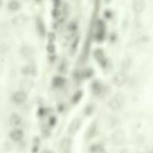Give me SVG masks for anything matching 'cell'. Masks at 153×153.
<instances>
[{
  "instance_id": "obj_10",
  "label": "cell",
  "mask_w": 153,
  "mask_h": 153,
  "mask_svg": "<svg viewBox=\"0 0 153 153\" xmlns=\"http://www.w3.org/2000/svg\"><path fill=\"white\" fill-rule=\"evenodd\" d=\"M36 28H37V30L39 32V34L40 36H44L46 34V29H45V25L42 22V20L40 19L39 17H37L36 19Z\"/></svg>"
},
{
  "instance_id": "obj_18",
  "label": "cell",
  "mask_w": 153,
  "mask_h": 153,
  "mask_svg": "<svg viewBox=\"0 0 153 153\" xmlns=\"http://www.w3.org/2000/svg\"><path fill=\"white\" fill-rule=\"evenodd\" d=\"M94 56H95V59H97L98 61H100V59H104V54L102 51H100V49H98V50H96L94 52Z\"/></svg>"
},
{
  "instance_id": "obj_1",
  "label": "cell",
  "mask_w": 153,
  "mask_h": 153,
  "mask_svg": "<svg viewBox=\"0 0 153 153\" xmlns=\"http://www.w3.org/2000/svg\"><path fill=\"white\" fill-rule=\"evenodd\" d=\"M125 101V96L122 93H117L114 95L108 101V107L114 111L119 110L122 108Z\"/></svg>"
},
{
  "instance_id": "obj_15",
  "label": "cell",
  "mask_w": 153,
  "mask_h": 153,
  "mask_svg": "<svg viewBox=\"0 0 153 153\" xmlns=\"http://www.w3.org/2000/svg\"><path fill=\"white\" fill-rule=\"evenodd\" d=\"M103 90V86L99 82H95L92 85V91L95 94H100Z\"/></svg>"
},
{
  "instance_id": "obj_9",
  "label": "cell",
  "mask_w": 153,
  "mask_h": 153,
  "mask_svg": "<svg viewBox=\"0 0 153 153\" xmlns=\"http://www.w3.org/2000/svg\"><path fill=\"white\" fill-rule=\"evenodd\" d=\"M97 133H98V124H97V122H93L88 128L86 137L88 139H91L97 135Z\"/></svg>"
},
{
  "instance_id": "obj_22",
  "label": "cell",
  "mask_w": 153,
  "mask_h": 153,
  "mask_svg": "<svg viewBox=\"0 0 153 153\" xmlns=\"http://www.w3.org/2000/svg\"><path fill=\"white\" fill-rule=\"evenodd\" d=\"M1 5H2V0H0V7H1Z\"/></svg>"
},
{
  "instance_id": "obj_14",
  "label": "cell",
  "mask_w": 153,
  "mask_h": 153,
  "mask_svg": "<svg viewBox=\"0 0 153 153\" xmlns=\"http://www.w3.org/2000/svg\"><path fill=\"white\" fill-rule=\"evenodd\" d=\"M21 4L17 0H11V1L8 3V9L11 11H17L20 9Z\"/></svg>"
},
{
  "instance_id": "obj_12",
  "label": "cell",
  "mask_w": 153,
  "mask_h": 153,
  "mask_svg": "<svg viewBox=\"0 0 153 153\" xmlns=\"http://www.w3.org/2000/svg\"><path fill=\"white\" fill-rule=\"evenodd\" d=\"M9 122L13 127H18L22 124V117L18 114H13L10 117Z\"/></svg>"
},
{
  "instance_id": "obj_7",
  "label": "cell",
  "mask_w": 153,
  "mask_h": 153,
  "mask_svg": "<svg viewBox=\"0 0 153 153\" xmlns=\"http://www.w3.org/2000/svg\"><path fill=\"white\" fill-rule=\"evenodd\" d=\"M72 147V140L70 138H64L60 142V150L63 153H70Z\"/></svg>"
},
{
  "instance_id": "obj_3",
  "label": "cell",
  "mask_w": 153,
  "mask_h": 153,
  "mask_svg": "<svg viewBox=\"0 0 153 153\" xmlns=\"http://www.w3.org/2000/svg\"><path fill=\"white\" fill-rule=\"evenodd\" d=\"M28 99L27 93L24 91H18L13 94L12 97V100L14 103H15L16 105H22L26 102Z\"/></svg>"
},
{
  "instance_id": "obj_11",
  "label": "cell",
  "mask_w": 153,
  "mask_h": 153,
  "mask_svg": "<svg viewBox=\"0 0 153 153\" xmlns=\"http://www.w3.org/2000/svg\"><path fill=\"white\" fill-rule=\"evenodd\" d=\"M22 72L24 75H34L36 74V67L33 64H28L22 69Z\"/></svg>"
},
{
  "instance_id": "obj_8",
  "label": "cell",
  "mask_w": 153,
  "mask_h": 153,
  "mask_svg": "<svg viewBox=\"0 0 153 153\" xmlns=\"http://www.w3.org/2000/svg\"><path fill=\"white\" fill-rule=\"evenodd\" d=\"M113 82L116 86H123L125 82H126V75L124 74V72H118L116 74L114 78H113Z\"/></svg>"
},
{
  "instance_id": "obj_20",
  "label": "cell",
  "mask_w": 153,
  "mask_h": 153,
  "mask_svg": "<svg viewBox=\"0 0 153 153\" xmlns=\"http://www.w3.org/2000/svg\"><path fill=\"white\" fill-rule=\"evenodd\" d=\"M81 97H82V93L81 92H76L74 96V98H72V102L74 103H76L79 101V100L81 99Z\"/></svg>"
},
{
  "instance_id": "obj_5",
  "label": "cell",
  "mask_w": 153,
  "mask_h": 153,
  "mask_svg": "<svg viewBox=\"0 0 153 153\" xmlns=\"http://www.w3.org/2000/svg\"><path fill=\"white\" fill-rule=\"evenodd\" d=\"M81 125H82V120H81L79 117L74 118V119L72 120V122L70 123V125H69V126H68V129H67L68 133L71 134V135L75 134V133L79 131V129H80V127H81Z\"/></svg>"
},
{
  "instance_id": "obj_13",
  "label": "cell",
  "mask_w": 153,
  "mask_h": 153,
  "mask_svg": "<svg viewBox=\"0 0 153 153\" xmlns=\"http://www.w3.org/2000/svg\"><path fill=\"white\" fill-rule=\"evenodd\" d=\"M54 87L56 88H61L66 83V79L61 77V76H56L53 79V82H52Z\"/></svg>"
},
{
  "instance_id": "obj_16",
  "label": "cell",
  "mask_w": 153,
  "mask_h": 153,
  "mask_svg": "<svg viewBox=\"0 0 153 153\" xmlns=\"http://www.w3.org/2000/svg\"><path fill=\"white\" fill-rule=\"evenodd\" d=\"M25 22V17L24 16H17L13 20V23L15 26H22V24Z\"/></svg>"
},
{
  "instance_id": "obj_23",
  "label": "cell",
  "mask_w": 153,
  "mask_h": 153,
  "mask_svg": "<svg viewBox=\"0 0 153 153\" xmlns=\"http://www.w3.org/2000/svg\"><path fill=\"white\" fill-rule=\"evenodd\" d=\"M37 1H38V2H39V1H40V0H37Z\"/></svg>"
},
{
  "instance_id": "obj_24",
  "label": "cell",
  "mask_w": 153,
  "mask_h": 153,
  "mask_svg": "<svg viewBox=\"0 0 153 153\" xmlns=\"http://www.w3.org/2000/svg\"><path fill=\"white\" fill-rule=\"evenodd\" d=\"M47 153H51V152H47Z\"/></svg>"
},
{
  "instance_id": "obj_21",
  "label": "cell",
  "mask_w": 153,
  "mask_h": 153,
  "mask_svg": "<svg viewBox=\"0 0 153 153\" xmlns=\"http://www.w3.org/2000/svg\"><path fill=\"white\" fill-rule=\"evenodd\" d=\"M55 49H56V47H55V46L53 44H49L47 46V51L49 53H54Z\"/></svg>"
},
{
  "instance_id": "obj_4",
  "label": "cell",
  "mask_w": 153,
  "mask_h": 153,
  "mask_svg": "<svg viewBox=\"0 0 153 153\" xmlns=\"http://www.w3.org/2000/svg\"><path fill=\"white\" fill-rule=\"evenodd\" d=\"M9 138L14 142H20L24 138V132H23V130H22V129H20L18 127H15L10 132Z\"/></svg>"
},
{
  "instance_id": "obj_6",
  "label": "cell",
  "mask_w": 153,
  "mask_h": 153,
  "mask_svg": "<svg viewBox=\"0 0 153 153\" xmlns=\"http://www.w3.org/2000/svg\"><path fill=\"white\" fill-rule=\"evenodd\" d=\"M132 6H133V10L135 13L141 14L145 9L146 2H145V0H133Z\"/></svg>"
},
{
  "instance_id": "obj_17",
  "label": "cell",
  "mask_w": 153,
  "mask_h": 153,
  "mask_svg": "<svg viewBox=\"0 0 153 153\" xmlns=\"http://www.w3.org/2000/svg\"><path fill=\"white\" fill-rule=\"evenodd\" d=\"M22 54L24 56H30L33 54V49L30 47H28V46H25L22 48Z\"/></svg>"
},
{
  "instance_id": "obj_19",
  "label": "cell",
  "mask_w": 153,
  "mask_h": 153,
  "mask_svg": "<svg viewBox=\"0 0 153 153\" xmlns=\"http://www.w3.org/2000/svg\"><path fill=\"white\" fill-rule=\"evenodd\" d=\"M56 123V116H51L48 117V126L53 127V126H55Z\"/></svg>"
},
{
  "instance_id": "obj_2",
  "label": "cell",
  "mask_w": 153,
  "mask_h": 153,
  "mask_svg": "<svg viewBox=\"0 0 153 153\" xmlns=\"http://www.w3.org/2000/svg\"><path fill=\"white\" fill-rule=\"evenodd\" d=\"M111 141L115 145H122L125 141V133L123 130H116L111 134Z\"/></svg>"
}]
</instances>
